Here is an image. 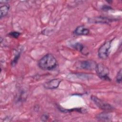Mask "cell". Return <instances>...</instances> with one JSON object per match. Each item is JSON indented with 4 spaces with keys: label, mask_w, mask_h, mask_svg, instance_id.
Listing matches in <instances>:
<instances>
[{
    "label": "cell",
    "mask_w": 122,
    "mask_h": 122,
    "mask_svg": "<svg viewBox=\"0 0 122 122\" xmlns=\"http://www.w3.org/2000/svg\"><path fill=\"white\" fill-rule=\"evenodd\" d=\"M38 65L39 67L43 70H53L58 66L57 60L54 56L48 53L42 57L38 61Z\"/></svg>",
    "instance_id": "1"
},
{
    "label": "cell",
    "mask_w": 122,
    "mask_h": 122,
    "mask_svg": "<svg viewBox=\"0 0 122 122\" xmlns=\"http://www.w3.org/2000/svg\"><path fill=\"white\" fill-rule=\"evenodd\" d=\"M95 70L98 76L102 80L111 81L109 77V70L105 65L102 63L97 64Z\"/></svg>",
    "instance_id": "2"
},
{
    "label": "cell",
    "mask_w": 122,
    "mask_h": 122,
    "mask_svg": "<svg viewBox=\"0 0 122 122\" xmlns=\"http://www.w3.org/2000/svg\"><path fill=\"white\" fill-rule=\"evenodd\" d=\"M111 47V41L105 42L99 49L98 55L100 58L106 59L108 57L110 52V49Z\"/></svg>",
    "instance_id": "3"
},
{
    "label": "cell",
    "mask_w": 122,
    "mask_h": 122,
    "mask_svg": "<svg viewBox=\"0 0 122 122\" xmlns=\"http://www.w3.org/2000/svg\"><path fill=\"white\" fill-rule=\"evenodd\" d=\"M91 100L94 102V103L97 106V107L102 110L105 111L112 110L113 107L108 103L101 100L96 96L92 95L91 96Z\"/></svg>",
    "instance_id": "4"
},
{
    "label": "cell",
    "mask_w": 122,
    "mask_h": 122,
    "mask_svg": "<svg viewBox=\"0 0 122 122\" xmlns=\"http://www.w3.org/2000/svg\"><path fill=\"white\" fill-rule=\"evenodd\" d=\"M61 81L62 80L61 79H53L46 82L43 84V86L46 89H55L59 87L60 83Z\"/></svg>",
    "instance_id": "5"
},
{
    "label": "cell",
    "mask_w": 122,
    "mask_h": 122,
    "mask_svg": "<svg viewBox=\"0 0 122 122\" xmlns=\"http://www.w3.org/2000/svg\"><path fill=\"white\" fill-rule=\"evenodd\" d=\"M96 65L97 64L94 61L91 60H87L81 61L79 64V66L81 68H82L83 69L92 70L94 69L95 70Z\"/></svg>",
    "instance_id": "6"
},
{
    "label": "cell",
    "mask_w": 122,
    "mask_h": 122,
    "mask_svg": "<svg viewBox=\"0 0 122 122\" xmlns=\"http://www.w3.org/2000/svg\"><path fill=\"white\" fill-rule=\"evenodd\" d=\"M89 30L83 26L77 27L73 33L77 35H86L89 33Z\"/></svg>",
    "instance_id": "7"
},
{
    "label": "cell",
    "mask_w": 122,
    "mask_h": 122,
    "mask_svg": "<svg viewBox=\"0 0 122 122\" xmlns=\"http://www.w3.org/2000/svg\"><path fill=\"white\" fill-rule=\"evenodd\" d=\"M10 5L8 4H4V5L0 7V19H1L2 17H5L8 14L10 10Z\"/></svg>",
    "instance_id": "8"
},
{
    "label": "cell",
    "mask_w": 122,
    "mask_h": 122,
    "mask_svg": "<svg viewBox=\"0 0 122 122\" xmlns=\"http://www.w3.org/2000/svg\"><path fill=\"white\" fill-rule=\"evenodd\" d=\"M113 20L109 19L108 18H105V17H98L95 18V19H93V20L92 22H101V23H108L110 22H112Z\"/></svg>",
    "instance_id": "9"
},
{
    "label": "cell",
    "mask_w": 122,
    "mask_h": 122,
    "mask_svg": "<svg viewBox=\"0 0 122 122\" xmlns=\"http://www.w3.org/2000/svg\"><path fill=\"white\" fill-rule=\"evenodd\" d=\"M97 118L102 121H109L111 119V116L108 113L102 112L99 114L97 116Z\"/></svg>",
    "instance_id": "10"
},
{
    "label": "cell",
    "mask_w": 122,
    "mask_h": 122,
    "mask_svg": "<svg viewBox=\"0 0 122 122\" xmlns=\"http://www.w3.org/2000/svg\"><path fill=\"white\" fill-rule=\"evenodd\" d=\"M73 47L75 49L81 52H82V51L83 50V49H84L83 45H82L81 43H75L73 46Z\"/></svg>",
    "instance_id": "11"
},
{
    "label": "cell",
    "mask_w": 122,
    "mask_h": 122,
    "mask_svg": "<svg viewBox=\"0 0 122 122\" xmlns=\"http://www.w3.org/2000/svg\"><path fill=\"white\" fill-rule=\"evenodd\" d=\"M116 81L118 83H121L122 82V70L118 72L117 74L116 75Z\"/></svg>",
    "instance_id": "12"
},
{
    "label": "cell",
    "mask_w": 122,
    "mask_h": 122,
    "mask_svg": "<svg viewBox=\"0 0 122 122\" xmlns=\"http://www.w3.org/2000/svg\"><path fill=\"white\" fill-rule=\"evenodd\" d=\"M20 35V33L17 31H12L9 33V35L14 38H17Z\"/></svg>",
    "instance_id": "13"
},
{
    "label": "cell",
    "mask_w": 122,
    "mask_h": 122,
    "mask_svg": "<svg viewBox=\"0 0 122 122\" xmlns=\"http://www.w3.org/2000/svg\"><path fill=\"white\" fill-rule=\"evenodd\" d=\"M20 52L18 53L15 55L14 58L13 59V61H12V62H11L12 65H13H13H15L17 63V62L18 61V59H19V58H20Z\"/></svg>",
    "instance_id": "14"
},
{
    "label": "cell",
    "mask_w": 122,
    "mask_h": 122,
    "mask_svg": "<svg viewBox=\"0 0 122 122\" xmlns=\"http://www.w3.org/2000/svg\"><path fill=\"white\" fill-rule=\"evenodd\" d=\"M48 117H49V116H48V115L47 114H43V115L42 116L41 120L43 121V119H44V121H47V119H48Z\"/></svg>",
    "instance_id": "15"
}]
</instances>
